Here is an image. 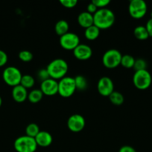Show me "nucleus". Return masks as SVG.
Returning <instances> with one entry per match:
<instances>
[{
    "label": "nucleus",
    "instance_id": "obj_16",
    "mask_svg": "<svg viewBox=\"0 0 152 152\" xmlns=\"http://www.w3.org/2000/svg\"><path fill=\"white\" fill-rule=\"evenodd\" d=\"M77 22L80 27L86 29L94 25L93 15L87 11L82 12L77 16Z\"/></svg>",
    "mask_w": 152,
    "mask_h": 152
},
{
    "label": "nucleus",
    "instance_id": "obj_4",
    "mask_svg": "<svg viewBox=\"0 0 152 152\" xmlns=\"http://www.w3.org/2000/svg\"><path fill=\"white\" fill-rule=\"evenodd\" d=\"M76 91L74 77H65L58 82V94L63 98L72 96Z\"/></svg>",
    "mask_w": 152,
    "mask_h": 152
},
{
    "label": "nucleus",
    "instance_id": "obj_15",
    "mask_svg": "<svg viewBox=\"0 0 152 152\" xmlns=\"http://www.w3.org/2000/svg\"><path fill=\"white\" fill-rule=\"evenodd\" d=\"M28 90L24 87H22L21 85H19V86H16L13 88L12 96H13V99H14V101H16V102L21 103V102H25L28 99Z\"/></svg>",
    "mask_w": 152,
    "mask_h": 152
},
{
    "label": "nucleus",
    "instance_id": "obj_11",
    "mask_svg": "<svg viewBox=\"0 0 152 152\" xmlns=\"http://www.w3.org/2000/svg\"><path fill=\"white\" fill-rule=\"evenodd\" d=\"M97 89L101 96H109L114 91V85L113 80L108 77H101L98 82Z\"/></svg>",
    "mask_w": 152,
    "mask_h": 152
},
{
    "label": "nucleus",
    "instance_id": "obj_21",
    "mask_svg": "<svg viewBox=\"0 0 152 152\" xmlns=\"http://www.w3.org/2000/svg\"><path fill=\"white\" fill-rule=\"evenodd\" d=\"M75 83L76 90L84 91L88 86V83L86 79L82 75H77L74 77Z\"/></svg>",
    "mask_w": 152,
    "mask_h": 152
},
{
    "label": "nucleus",
    "instance_id": "obj_18",
    "mask_svg": "<svg viewBox=\"0 0 152 152\" xmlns=\"http://www.w3.org/2000/svg\"><path fill=\"white\" fill-rule=\"evenodd\" d=\"M99 35L100 29L94 25L89 27V28H86L84 31L85 37H86V39L90 40V41L96 39L99 37Z\"/></svg>",
    "mask_w": 152,
    "mask_h": 152
},
{
    "label": "nucleus",
    "instance_id": "obj_19",
    "mask_svg": "<svg viewBox=\"0 0 152 152\" xmlns=\"http://www.w3.org/2000/svg\"><path fill=\"white\" fill-rule=\"evenodd\" d=\"M134 35L139 40H145L149 37V34L145 26H142V25L134 28Z\"/></svg>",
    "mask_w": 152,
    "mask_h": 152
},
{
    "label": "nucleus",
    "instance_id": "obj_20",
    "mask_svg": "<svg viewBox=\"0 0 152 152\" xmlns=\"http://www.w3.org/2000/svg\"><path fill=\"white\" fill-rule=\"evenodd\" d=\"M43 94L40 89H34L28 94V99L31 103H38L43 99Z\"/></svg>",
    "mask_w": 152,
    "mask_h": 152
},
{
    "label": "nucleus",
    "instance_id": "obj_22",
    "mask_svg": "<svg viewBox=\"0 0 152 152\" xmlns=\"http://www.w3.org/2000/svg\"><path fill=\"white\" fill-rule=\"evenodd\" d=\"M110 101L115 105H121L123 104L124 101H125V98L124 96L118 91H113L110 96H108Z\"/></svg>",
    "mask_w": 152,
    "mask_h": 152
},
{
    "label": "nucleus",
    "instance_id": "obj_29",
    "mask_svg": "<svg viewBox=\"0 0 152 152\" xmlns=\"http://www.w3.org/2000/svg\"><path fill=\"white\" fill-rule=\"evenodd\" d=\"M92 2L98 7V9L106 8L107 5L110 3V0H93Z\"/></svg>",
    "mask_w": 152,
    "mask_h": 152
},
{
    "label": "nucleus",
    "instance_id": "obj_3",
    "mask_svg": "<svg viewBox=\"0 0 152 152\" xmlns=\"http://www.w3.org/2000/svg\"><path fill=\"white\" fill-rule=\"evenodd\" d=\"M13 147L17 152H35L37 145L34 138L25 135L15 140Z\"/></svg>",
    "mask_w": 152,
    "mask_h": 152
},
{
    "label": "nucleus",
    "instance_id": "obj_31",
    "mask_svg": "<svg viewBox=\"0 0 152 152\" xmlns=\"http://www.w3.org/2000/svg\"><path fill=\"white\" fill-rule=\"evenodd\" d=\"M7 62V55L3 50H0V68L4 66Z\"/></svg>",
    "mask_w": 152,
    "mask_h": 152
},
{
    "label": "nucleus",
    "instance_id": "obj_5",
    "mask_svg": "<svg viewBox=\"0 0 152 152\" xmlns=\"http://www.w3.org/2000/svg\"><path fill=\"white\" fill-rule=\"evenodd\" d=\"M2 77L3 80L7 86L13 88L20 85L22 75L21 71L17 68L13 66H9L7 67L3 71Z\"/></svg>",
    "mask_w": 152,
    "mask_h": 152
},
{
    "label": "nucleus",
    "instance_id": "obj_24",
    "mask_svg": "<svg viewBox=\"0 0 152 152\" xmlns=\"http://www.w3.org/2000/svg\"><path fill=\"white\" fill-rule=\"evenodd\" d=\"M136 59L134 56L129 54H125L122 56L121 60V65L125 68H134Z\"/></svg>",
    "mask_w": 152,
    "mask_h": 152
},
{
    "label": "nucleus",
    "instance_id": "obj_23",
    "mask_svg": "<svg viewBox=\"0 0 152 152\" xmlns=\"http://www.w3.org/2000/svg\"><path fill=\"white\" fill-rule=\"evenodd\" d=\"M40 128L36 123H30L26 126V129H25V134L27 136L32 138H35L37 135L40 133Z\"/></svg>",
    "mask_w": 152,
    "mask_h": 152
},
{
    "label": "nucleus",
    "instance_id": "obj_34",
    "mask_svg": "<svg viewBox=\"0 0 152 152\" xmlns=\"http://www.w3.org/2000/svg\"><path fill=\"white\" fill-rule=\"evenodd\" d=\"M145 28L147 29L148 33L149 34V37H152V19L151 18L150 19H148V21L147 22L145 25Z\"/></svg>",
    "mask_w": 152,
    "mask_h": 152
},
{
    "label": "nucleus",
    "instance_id": "obj_30",
    "mask_svg": "<svg viewBox=\"0 0 152 152\" xmlns=\"http://www.w3.org/2000/svg\"><path fill=\"white\" fill-rule=\"evenodd\" d=\"M37 77H38L39 80H41L42 82L45 81V80L50 78L49 74V73H48L46 68H43V69H41L40 70V71H38V72H37Z\"/></svg>",
    "mask_w": 152,
    "mask_h": 152
},
{
    "label": "nucleus",
    "instance_id": "obj_32",
    "mask_svg": "<svg viewBox=\"0 0 152 152\" xmlns=\"http://www.w3.org/2000/svg\"><path fill=\"white\" fill-rule=\"evenodd\" d=\"M86 9H87L88 13H91V14H92V15L95 14V13L97 12V10H98V7H97L96 6H95V4L92 2V1H91V2L88 4Z\"/></svg>",
    "mask_w": 152,
    "mask_h": 152
},
{
    "label": "nucleus",
    "instance_id": "obj_28",
    "mask_svg": "<svg viewBox=\"0 0 152 152\" xmlns=\"http://www.w3.org/2000/svg\"><path fill=\"white\" fill-rule=\"evenodd\" d=\"M60 3L66 8H73L77 4V0H61Z\"/></svg>",
    "mask_w": 152,
    "mask_h": 152
},
{
    "label": "nucleus",
    "instance_id": "obj_26",
    "mask_svg": "<svg viewBox=\"0 0 152 152\" xmlns=\"http://www.w3.org/2000/svg\"><path fill=\"white\" fill-rule=\"evenodd\" d=\"M33 53L31 51L27 50H21L19 53V58L21 61L24 62H31L33 59Z\"/></svg>",
    "mask_w": 152,
    "mask_h": 152
},
{
    "label": "nucleus",
    "instance_id": "obj_36",
    "mask_svg": "<svg viewBox=\"0 0 152 152\" xmlns=\"http://www.w3.org/2000/svg\"><path fill=\"white\" fill-rule=\"evenodd\" d=\"M151 18L152 19V11H151Z\"/></svg>",
    "mask_w": 152,
    "mask_h": 152
},
{
    "label": "nucleus",
    "instance_id": "obj_35",
    "mask_svg": "<svg viewBox=\"0 0 152 152\" xmlns=\"http://www.w3.org/2000/svg\"><path fill=\"white\" fill-rule=\"evenodd\" d=\"M1 104H2V99H1V97L0 96V107L1 106Z\"/></svg>",
    "mask_w": 152,
    "mask_h": 152
},
{
    "label": "nucleus",
    "instance_id": "obj_27",
    "mask_svg": "<svg viewBox=\"0 0 152 152\" xmlns=\"http://www.w3.org/2000/svg\"><path fill=\"white\" fill-rule=\"evenodd\" d=\"M134 68L136 71H142V70H147V62L143 59H136L135 64H134Z\"/></svg>",
    "mask_w": 152,
    "mask_h": 152
},
{
    "label": "nucleus",
    "instance_id": "obj_12",
    "mask_svg": "<svg viewBox=\"0 0 152 152\" xmlns=\"http://www.w3.org/2000/svg\"><path fill=\"white\" fill-rule=\"evenodd\" d=\"M40 90L43 92V95L49 96H54L58 94V82L52 78L41 82Z\"/></svg>",
    "mask_w": 152,
    "mask_h": 152
},
{
    "label": "nucleus",
    "instance_id": "obj_17",
    "mask_svg": "<svg viewBox=\"0 0 152 152\" xmlns=\"http://www.w3.org/2000/svg\"><path fill=\"white\" fill-rule=\"evenodd\" d=\"M69 23L66 20H59L55 26V31L57 35L61 36L64 35L66 33L69 32Z\"/></svg>",
    "mask_w": 152,
    "mask_h": 152
},
{
    "label": "nucleus",
    "instance_id": "obj_8",
    "mask_svg": "<svg viewBox=\"0 0 152 152\" xmlns=\"http://www.w3.org/2000/svg\"><path fill=\"white\" fill-rule=\"evenodd\" d=\"M147 4L143 0H132L128 6L130 15L135 19H142L147 13Z\"/></svg>",
    "mask_w": 152,
    "mask_h": 152
},
{
    "label": "nucleus",
    "instance_id": "obj_14",
    "mask_svg": "<svg viewBox=\"0 0 152 152\" xmlns=\"http://www.w3.org/2000/svg\"><path fill=\"white\" fill-rule=\"evenodd\" d=\"M34 139L37 142V146L43 147V148L49 146L53 141L52 134L46 131H40V133Z\"/></svg>",
    "mask_w": 152,
    "mask_h": 152
},
{
    "label": "nucleus",
    "instance_id": "obj_10",
    "mask_svg": "<svg viewBox=\"0 0 152 152\" xmlns=\"http://www.w3.org/2000/svg\"><path fill=\"white\" fill-rule=\"evenodd\" d=\"M86 122L84 117L78 114H72L67 120V127L74 133H78L84 129Z\"/></svg>",
    "mask_w": 152,
    "mask_h": 152
},
{
    "label": "nucleus",
    "instance_id": "obj_1",
    "mask_svg": "<svg viewBox=\"0 0 152 152\" xmlns=\"http://www.w3.org/2000/svg\"><path fill=\"white\" fill-rule=\"evenodd\" d=\"M94 25L100 30L107 29L113 26L115 22L114 13L108 8L98 9L93 15Z\"/></svg>",
    "mask_w": 152,
    "mask_h": 152
},
{
    "label": "nucleus",
    "instance_id": "obj_7",
    "mask_svg": "<svg viewBox=\"0 0 152 152\" xmlns=\"http://www.w3.org/2000/svg\"><path fill=\"white\" fill-rule=\"evenodd\" d=\"M152 82L151 75L147 70L136 71L133 77V83L137 88L145 90L151 86Z\"/></svg>",
    "mask_w": 152,
    "mask_h": 152
},
{
    "label": "nucleus",
    "instance_id": "obj_9",
    "mask_svg": "<svg viewBox=\"0 0 152 152\" xmlns=\"http://www.w3.org/2000/svg\"><path fill=\"white\" fill-rule=\"evenodd\" d=\"M60 45L64 50H74L80 45V39L75 33L68 32L60 37Z\"/></svg>",
    "mask_w": 152,
    "mask_h": 152
},
{
    "label": "nucleus",
    "instance_id": "obj_13",
    "mask_svg": "<svg viewBox=\"0 0 152 152\" xmlns=\"http://www.w3.org/2000/svg\"><path fill=\"white\" fill-rule=\"evenodd\" d=\"M75 57L80 61H86L90 59L92 55V50L89 45L80 44L73 50Z\"/></svg>",
    "mask_w": 152,
    "mask_h": 152
},
{
    "label": "nucleus",
    "instance_id": "obj_2",
    "mask_svg": "<svg viewBox=\"0 0 152 152\" xmlns=\"http://www.w3.org/2000/svg\"><path fill=\"white\" fill-rule=\"evenodd\" d=\"M68 69V64L63 59H54L48 65L46 68L50 78L55 80H61L65 77Z\"/></svg>",
    "mask_w": 152,
    "mask_h": 152
},
{
    "label": "nucleus",
    "instance_id": "obj_33",
    "mask_svg": "<svg viewBox=\"0 0 152 152\" xmlns=\"http://www.w3.org/2000/svg\"><path fill=\"white\" fill-rule=\"evenodd\" d=\"M119 152H137V151L132 146H130V145H124V146L121 147Z\"/></svg>",
    "mask_w": 152,
    "mask_h": 152
},
{
    "label": "nucleus",
    "instance_id": "obj_25",
    "mask_svg": "<svg viewBox=\"0 0 152 152\" xmlns=\"http://www.w3.org/2000/svg\"><path fill=\"white\" fill-rule=\"evenodd\" d=\"M34 83H35L34 78L32 76L28 75V74L22 76V80H21L20 82L21 86L25 88H26L27 90L28 88H31L34 86Z\"/></svg>",
    "mask_w": 152,
    "mask_h": 152
},
{
    "label": "nucleus",
    "instance_id": "obj_6",
    "mask_svg": "<svg viewBox=\"0 0 152 152\" xmlns=\"http://www.w3.org/2000/svg\"><path fill=\"white\" fill-rule=\"evenodd\" d=\"M122 55L116 49H110L104 53L102 56V63L104 67L109 69L116 68L121 65Z\"/></svg>",
    "mask_w": 152,
    "mask_h": 152
}]
</instances>
